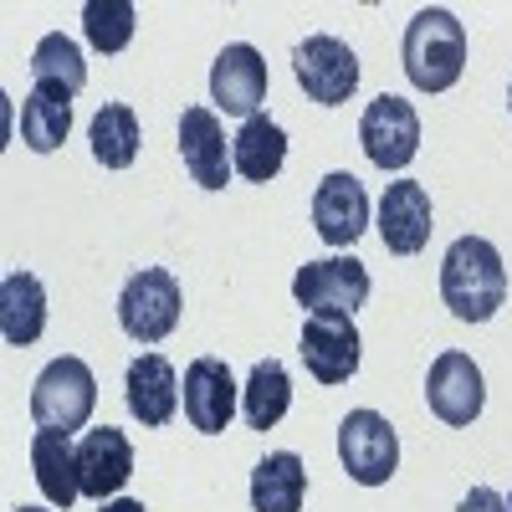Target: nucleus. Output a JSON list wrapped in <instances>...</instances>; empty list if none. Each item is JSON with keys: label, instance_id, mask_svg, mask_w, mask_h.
I'll use <instances>...</instances> for the list:
<instances>
[{"label": "nucleus", "instance_id": "f257e3e1", "mask_svg": "<svg viewBox=\"0 0 512 512\" xmlns=\"http://www.w3.org/2000/svg\"><path fill=\"white\" fill-rule=\"evenodd\" d=\"M441 297L461 323H487L507 303V267L492 241L461 236L441 256Z\"/></svg>", "mask_w": 512, "mask_h": 512}, {"label": "nucleus", "instance_id": "f03ea898", "mask_svg": "<svg viewBox=\"0 0 512 512\" xmlns=\"http://www.w3.org/2000/svg\"><path fill=\"white\" fill-rule=\"evenodd\" d=\"M400 57H405V77L420 93H446L466 72V26L446 6H425L405 26Z\"/></svg>", "mask_w": 512, "mask_h": 512}, {"label": "nucleus", "instance_id": "7ed1b4c3", "mask_svg": "<svg viewBox=\"0 0 512 512\" xmlns=\"http://www.w3.org/2000/svg\"><path fill=\"white\" fill-rule=\"evenodd\" d=\"M93 405H98V379L72 354L52 359L31 384V415H36L41 431H67L72 436L93 420Z\"/></svg>", "mask_w": 512, "mask_h": 512}, {"label": "nucleus", "instance_id": "20e7f679", "mask_svg": "<svg viewBox=\"0 0 512 512\" xmlns=\"http://www.w3.org/2000/svg\"><path fill=\"white\" fill-rule=\"evenodd\" d=\"M180 308H185V292L164 267L134 272L118 292V323L134 344H159V338H169L180 323Z\"/></svg>", "mask_w": 512, "mask_h": 512}, {"label": "nucleus", "instance_id": "39448f33", "mask_svg": "<svg viewBox=\"0 0 512 512\" xmlns=\"http://www.w3.org/2000/svg\"><path fill=\"white\" fill-rule=\"evenodd\" d=\"M338 456L359 487H384L400 472V436L379 410H349L338 425Z\"/></svg>", "mask_w": 512, "mask_h": 512}, {"label": "nucleus", "instance_id": "423d86ee", "mask_svg": "<svg viewBox=\"0 0 512 512\" xmlns=\"http://www.w3.org/2000/svg\"><path fill=\"white\" fill-rule=\"evenodd\" d=\"M292 297H297V308H308L313 318L318 313L354 318V308H364V297H369V267L359 256H323V262L297 267Z\"/></svg>", "mask_w": 512, "mask_h": 512}, {"label": "nucleus", "instance_id": "0eeeda50", "mask_svg": "<svg viewBox=\"0 0 512 512\" xmlns=\"http://www.w3.org/2000/svg\"><path fill=\"white\" fill-rule=\"evenodd\" d=\"M292 72L303 82V93L323 108L349 103L354 88H359V57H354L349 41H338V36H308L303 47L292 52Z\"/></svg>", "mask_w": 512, "mask_h": 512}, {"label": "nucleus", "instance_id": "6e6552de", "mask_svg": "<svg viewBox=\"0 0 512 512\" xmlns=\"http://www.w3.org/2000/svg\"><path fill=\"white\" fill-rule=\"evenodd\" d=\"M425 405H431V415L441 425H472L487 405V384H482V369L472 354H461V349H446L436 354L431 374H425Z\"/></svg>", "mask_w": 512, "mask_h": 512}, {"label": "nucleus", "instance_id": "1a4fd4ad", "mask_svg": "<svg viewBox=\"0 0 512 512\" xmlns=\"http://www.w3.org/2000/svg\"><path fill=\"white\" fill-rule=\"evenodd\" d=\"M359 144H364L369 164H379L384 175H390V169H405L415 159V149H420V113L405 98H395V93H379L364 108Z\"/></svg>", "mask_w": 512, "mask_h": 512}, {"label": "nucleus", "instance_id": "9d476101", "mask_svg": "<svg viewBox=\"0 0 512 512\" xmlns=\"http://www.w3.org/2000/svg\"><path fill=\"white\" fill-rule=\"evenodd\" d=\"M359 328L354 318L344 313H318L303 323V344H297V354H303L308 374L318 384H349L354 369H359Z\"/></svg>", "mask_w": 512, "mask_h": 512}, {"label": "nucleus", "instance_id": "9b49d317", "mask_svg": "<svg viewBox=\"0 0 512 512\" xmlns=\"http://www.w3.org/2000/svg\"><path fill=\"white\" fill-rule=\"evenodd\" d=\"M262 98H267V62L256 47L236 41V47H226L216 57V67H210V103L231 118H256Z\"/></svg>", "mask_w": 512, "mask_h": 512}, {"label": "nucleus", "instance_id": "f8f14e48", "mask_svg": "<svg viewBox=\"0 0 512 512\" xmlns=\"http://www.w3.org/2000/svg\"><path fill=\"white\" fill-rule=\"evenodd\" d=\"M313 226L328 246H354L369 226V195L349 169H333L313 190Z\"/></svg>", "mask_w": 512, "mask_h": 512}, {"label": "nucleus", "instance_id": "ddd939ff", "mask_svg": "<svg viewBox=\"0 0 512 512\" xmlns=\"http://www.w3.org/2000/svg\"><path fill=\"white\" fill-rule=\"evenodd\" d=\"M180 154L185 169L200 190H226L231 185V149H226V128L216 118V108H185L180 118Z\"/></svg>", "mask_w": 512, "mask_h": 512}, {"label": "nucleus", "instance_id": "4468645a", "mask_svg": "<svg viewBox=\"0 0 512 512\" xmlns=\"http://www.w3.org/2000/svg\"><path fill=\"white\" fill-rule=\"evenodd\" d=\"M236 400H241V390L221 359H195L185 369V420L200 436H221L236 415Z\"/></svg>", "mask_w": 512, "mask_h": 512}, {"label": "nucleus", "instance_id": "2eb2a0df", "mask_svg": "<svg viewBox=\"0 0 512 512\" xmlns=\"http://www.w3.org/2000/svg\"><path fill=\"white\" fill-rule=\"evenodd\" d=\"M123 400H128V410H134V420H144L149 431L169 425L175 410H180V374H175V364H169L164 354H139L134 364H128V374H123Z\"/></svg>", "mask_w": 512, "mask_h": 512}, {"label": "nucleus", "instance_id": "dca6fc26", "mask_svg": "<svg viewBox=\"0 0 512 512\" xmlns=\"http://www.w3.org/2000/svg\"><path fill=\"white\" fill-rule=\"evenodd\" d=\"M379 241L395 256H415L431 241V190L420 180H400L379 200Z\"/></svg>", "mask_w": 512, "mask_h": 512}, {"label": "nucleus", "instance_id": "f3484780", "mask_svg": "<svg viewBox=\"0 0 512 512\" xmlns=\"http://www.w3.org/2000/svg\"><path fill=\"white\" fill-rule=\"evenodd\" d=\"M77 472H82V497L103 502L134 477V446H128V436L118 425H98L77 446Z\"/></svg>", "mask_w": 512, "mask_h": 512}, {"label": "nucleus", "instance_id": "a211bd4d", "mask_svg": "<svg viewBox=\"0 0 512 512\" xmlns=\"http://www.w3.org/2000/svg\"><path fill=\"white\" fill-rule=\"evenodd\" d=\"M31 472H36V487L52 507H72L82 497L77 446L67 441V431H36L31 436Z\"/></svg>", "mask_w": 512, "mask_h": 512}, {"label": "nucleus", "instance_id": "6ab92c4d", "mask_svg": "<svg viewBox=\"0 0 512 512\" xmlns=\"http://www.w3.org/2000/svg\"><path fill=\"white\" fill-rule=\"evenodd\" d=\"M72 134V93L57 88V82H36L21 103V144L36 154L62 149Z\"/></svg>", "mask_w": 512, "mask_h": 512}, {"label": "nucleus", "instance_id": "aec40b11", "mask_svg": "<svg viewBox=\"0 0 512 512\" xmlns=\"http://www.w3.org/2000/svg\"><path fill=\"white\" fill-rule=\"evenodd\" d=\"M231 164H236V175L251 180V185L277 180L282 164H287V134H282V123H272L267 113L246 118L241 134L231 139Z\"/></svg>", "mask_w": 512, "mask_h": 512}, {"label": "nucleus", "instance_id": "412c9836", "mask_svg": "<svg viewBox=\"0 0 512 512\" xmlns=\"http://www.w3.org/2000/svg\"><path fill=\"white\" fill-rule=\"evenodd\" d=\"M308 502V466L292 451H272L251 472V512H303Z\"/></svg>", "mask_w": 512, "mask_h": 512}, {"label": "nucleus", "instance_id": "4be33fe9", "mask_svg": "<svg viewBox=\"0 0 512 512\" xmlns=\"http://www.w3.org/2000/svg\"><path fill=\"white\" fill-rule=\"evenodd\" d=\"M0 333L6 344L26 349L47 333V287H41L31 272H11L0 282Z\"/></svg>", "mask_w": 512, "mask_h": 512}, {"label": "nucleus", "instance_id": "5701e85b", "mask_svg": "<svg viewBox=\"0 0 512 512\" xmlns=\"http://www.w3.org/2000/svg\"><path fill=\"white\" fill-rule=\"evenodd\" d=\"M88 144H93V159L103 169H128L139 159V144H144L134 108H128V103H103L93 128H88Z\"/></svg>", "mask_w": 512, "mask_h": 512}, {"label": "nucleus", "instance_id": "b1692460", "mask_svg": "<svg viewBox=\"0 0 512 512\" xmlns=\"http://www.w3.org/2000/svg\"><path fill=\"white\" fill-rule=\"evenodd\" d=\"M287 410H292V379L277 359H262L251 369L246 390H241V415H246L251 431H272Z\"/></svg>", "mask_w": 512, "mask_h": 512}, {"label": "nucleus", "instance_id": "393cba45", "mask_svg": "<svg viewBox=\"0 0 512 512\" xmlns=\"http://www.w3.org/2000/svg\"><path fill=\"white\" fill-rule=\"evenodd\" d=\"M31 77L36 82H57V88H67L72 98L88 88V62H82L77 52V41L52 31V36H41L36 41V52H31Z\"/></svg>", "mask_w": 512, "mask_h": 512}, {"label": "nucleus", "instance_id": "a878e982", "mask_svg": "<svg viewBox=\"0 0 512 512\" xmlns=\"http://www.w3.org/2000/svg\"><path fill=\"white\" fill-rule=\"evenodd\" d=\"M134 21H139L134 0H88V6H82V31H88V41L103 57L123 52L128 41H134Z\"/></svg>", "mask_w": 512, "mask_h": 512}, {"label": "nucleus", "instance_id": "bb28decb", "mask_svg": "<svg viewBox=\"0 0 512 512\" xmlns=\"http://www.w3.org/2000/svg\"><path fill=\"white\" fill-rule=\"evenodd\" d=\"M456 512H507V502H502L492 487H472V492L461 497V507H456Z\"/></svg>", "mask_w": 512, "mask_h": 512}, {"label": "nucleus", "instance_id": "cd10ccee", "mask_svg": "<svg viewBox=\"0 0 512 512\" xmlns=\"http://www.w3.org/2000/svg\"><path fill=\"white\" fill-rule=\"evenodd\" d=\"M98 512H149V507L134 497H113V502H98Z\"/></svg>", "mask_w": 512, "mask_h": 512}, {"label": "nucleus", "instance_id": "c85d7f7f", "mask_svg": "<svg viewBox=\"0 0 512 512\" xmlns=\"http://www.w3.org/2000/svg\"><path fill=\"white\" fill-rule=\"evenodd\" d=\"M16 512H47V507H16Z\"/></svg>", "mask_w": 512, "mask_h": 512}, {"label": "nucleus", "instance_id": "c756f323", "mask_svg": "<svg viewBox=\"0 0 512 512\" xmlns=\"http://www.w3.org/2000/svg\"><path fill=\"white\" fill-rule=\"evenodd\" d=\"M507 108H512V88H507Z\"/></svg>", "mask_w": 512, "mask_h": 512}, {"label": "nucleus", "instance_id": "7c9ffc66", "mask_svg": "<svg viewBox=\"0 0 512 512\" xmlns=\"http://www.w3.org/2000/svg\"><path fill=\"white\" fill-rule=\"evenodd\" d=\"M507 512H512V497H507Z\"/></svg>", "mask_w": 512, "mask_h": 512}]
</instances>
